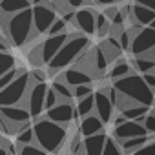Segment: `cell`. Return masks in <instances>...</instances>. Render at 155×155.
<instances>
[{
    "instance_id": "15",
    "label": "cell",
    "mask_w": 155,
    "mask_h": 155,
    "mask_svg": "<svg viewBox=\"0 0 155 155\" xmlns=\"http://www.w3.org/2000/svg\"><path fill=\"white\" fill-rule=\"evenodd\" d=\"M131 20L139 28H150L151 22L155 20V11L142 2H135L131 4Z\"/></svg>"
},
{
    "instance_id": "30",
    "label": "cell",
    "mask_w": 155,
    "mask_h": 155,
    "mask_svg": "<svg viewBox=\"0 0 155 155\" xmlns=\"http://www.w3.org/2000/svg\"><path fill=\"white\" fill-rule=\"evenodd\" d=\"M28 69L26 68H17V69H13V71H9L8 75H4V77H0V91L2 90H6L11 82H15L18 77L22 75V73H26Z\"/></svg>"
},
{
    "instance_id": "1",
    "label": "cell",
    "mask_w": 155,
    "mask_h": 155,
    "mask_svg": "<svg viewBox=\"0 0 155 155\" xmlns=\"http://www.w3.org/2000/svg\"><path fill=\"white\" fill-rule=\"evenodd\" d=\"M0 22L4 28V37H8L13 48H24L28 42H31L37 37L35 22H33V8L15 17H4L0 13Z\"/></svg>"
},
{
    "instance_id": "41",
    "label": "cell",
    "mask_w": 155,
    "mask_h": 155,
    "mask_svg": "<svg viewBox=\"0 0 155 155\" xmlns=\"http://www.w3.org/2000/svg\"><path fill=\"white\" fill-rule=\"evenodd\" d=\"M9 46H11V42L8 40V37L0 38V49H2V53H9Z\"/></svg>"
},
{
    "instance_id": "44",
    "label": "cell",
    "mask_w": 155,
    "mask_h": 155,
    "mask_svg": "<svg viewBox=\"0 0 155 155\" xmlns=\"http://www.w3.org/2000/svg\"><path fill=\"white\" fill-rule=\"evenodd\" d=\"M153 73H155V71H153Z\"/></svg>"
},
{
    "instance_id": "2",
    "label": "cell",
    "mask_w": 155,
    "mask_h": 155,
    "mask_svg": "<svg viewBox=\"0 0 155 155\" xmlns=\"http://www.w3.org/2000/svg\"><path fill=\"white\" fill-rule=\"evenodd\" d=\"M35 130V137H37V144L49 155L55 153H62L68 142V128L60 126L57 122H51L46 117H40L35 120L33 124Z\"/></svg>"
},
{
    "instance_id": "11",
    "label": "cell",
    "mask_w": 155,
    "mask_h": 155,
    "mask_svg": "<svg viewBox=\"0 0 155 155\" xmlns=\"http://www.w3.org/2000/svg\"><path fill=\"white\" fill-rule=\"evenodd\" d=\"M97 11L93 8H82L77 9L75 15V26L81 29V33L84 37H90L93 33H97Z\"/></svg>"
},
{
    "instance_id": "19",
    "label": "cell",
    "mask_w": 155,
    "mask_h": 155,
    "mask_svg": "<svg viewBox=\"0 0 155 155\" xmlns=\"http://www.w3.org/2000/svg\"><path fill=\"white\" fill-rule=\"evenodd\" d=\"M101 49H102V53L106 55L108 62H113V64L120 60V53L124 51V49L120 48L119 40H117V38H111V37H108V38H104V40H102Z\"/></svg>"
},
{
    "instance_id": "20",
    "label": "cell",
    "mask_w": 155,
    "mask_h": 155,
    "mask_svg": "<svg viewBox=\"0 0 155 155\" xmlns=\"http://www.w3.org/2000/svg\"><path fill=\"white\" fill-rule=\"evenodd\" d=\"M31 8L33 6L29 2H24V0H4V2H0V13L4 17H15Z\"/></svg>"
},
{
    "instance_id": "6",
    "label": "cell",
    "mask_w": 155,
    "mask_h": 155,
    "mask_svg": "<svg viewBox=\"0 0 155 155\" xmlns=\"http://www.w3.org/2000/svg\"><path fill=\"white\" fill-rule=\"evenodd\" d=\"M2 113V130L4 135H18L20 131H24L26 128H29V119L31 113L28 111L26 106H9V108H0Z\"/></svg>"
},
{
    "instance_id": "27",
    "label": "cell",
    "mask_w": 155,
    "mask_h": 155,
    "mask_svg": "<svg viewBox=\"0 0 155 155\" xmlns=\"http://www.w3.org/2000/svg\"><path fill=\"white\" fill-rule=\"evenodd\" d=\"M17 69V58L11 53H0V77Z\"/></svg>"
},
{
    "instance_id": "24",
    "label": "cell",
    "mask_w": 155,
    "mask_h": 155,
    "mask_svg": "<svg viewBox=\"0 0 155 155\" xmlns=\"http://www.w3.org/2000/svg\"><path fill=\"white\" fill-rule=\"evenodd\" d=\"M148 142H151V139L146 135V137H137V139H130V140H124V142H120V148H122L124 155H131V153L139 151L140 148H144Z\"/></svg>"
},
{
    "instance_id": "35",
    "label": "cell",
    "mask_w": 155,
    "mask_h": 155,
    "mask_svg": "<svg viewBox=\"0 0 155 155\" xmlns=\"http://www.w3.org/2000/svg\"><path fill=\"white\" fill-rule=\"evenodd\" d=\"M142 126L146 128L148 133H155V110H151V111L146 115V119L142 120Z\"/></svg>"
},
{
    "instance_id": "22",
    "label": "cell",
    "mask_w": 155,
    "mask_h": 155,
    "mask_svg": "<svg viewBox=\"0 0 155 155\" xmlns=\"http://www.w3.org/2000/svg\"><path fill=\"white\" fill-rule=\"evenodd\" d=\"M131 73H133V71H131L130 64L120 58L119 62H115V64L111 66V69H110V79H111L113 82H117V81H122V79H126V77H130Z\"/></svg>"
},
{
    "instance_id": "31",
    "label": "cell",
    "mask_w": 155,
    "mask_h": 155,
    "mask_svg": "<svg viewBox=\"0 0 155 155\" xmlns=\"http://www.w3.org/2000/svg\"><path fill=\"white\" fill-rule=\"evenodd\" d=\"M102 155H124V151L120 148V142H117L113 137H108V142H106V148H104Z\"/></svg>"
},
{
    "instance_id": "16",
    "label": "cell",
    "mask_w": 155,
    "mask_h": 155,
    "mask_svg": "<svg viewBox=\"0 0 155 155\" xmlns=\"http://www.w3.org/2000/svg\"><path fill=\"white\" fill-rule=\"evenodd\" d=\"M62 77H64L66 84L69 88H73V90L79 88V86H91V82H93V77L90 73L79 69V68H69V69H66L62 73Z\"/></svg>"
},
{
    "instance_id": "8",
    "label": "cell",
    "mask_w": 155,
    "mask_h": 155,
    "mask_svg": "<svg viewBox=\"0 0 155 155\" xmlns=\"http://www.w3.org/2000/svg\"><path fill=\"white\" fill-rule=\"evenodd\" d=\"M48 91H49V86L48 84H33L24 104L28 108V111L31 113V119H40V115L44 113L46 110V97H48Z\"/></svg>"
},
{
    "instance_id": "29",
    "label": "cell",
    "mask_w": 155,
    "mask_h": 155,
    "mask_svg": "<svg viewBox=\"0 0 155 155\" xmlns=\"http://www.w3.org/2000/svg\"><path fill=\"white\" fill-rule=\"evenodd\" d=\"M17 144L18 146H29V144H37V137H35V130L33 126L26 128L24 131H20L17 135Z\"/></svg>"
},
{
    "instance_id": "12",
    "label": "cell",
    "mask_w": 155,
    "mask_h": 155,
    "mask_svg": "<svg viewBox=\"0 0 155 155\" xmlns=\"http://www.w3.org/2000/svg\"><path fill=\"white\" fill-rule=\"evenodd\" d=\"M75 117H77V106H73L71 102H60L53 110L46 111V119H49L51 122H57L60 126H68Z\"/></svg>"
},
{
    "instance_id": "18",
    "label": "cell",
    "mask_w": 155,
    "mask_h": 155,
    "mask_svg": "<svg viewBox=\"0 0 155 155\" xmlns=\"http://www.w3.org/2000/svg\"><path fill=\"white\" fill-rule=\"evenodd\" d=\"M106 142H108L106 131H104V133H99V135H95V137L84 139V142H82L84 155H102V153H104V148H106Z\"/></svg>"
},
{
    "instance_id": "10",
    "label": "cell",
    "mask_w": 155,
    "mask_h": 155,
    "mask_svg": "<svg viewBox=\"0 0 155 155\" xmlns=\"http://www.w3.org/2000/svg\"><path fill=\"white\" fill-rule=\"evenodd\" d=\"M71 33L66 35H57V37H48L44 38V42H40V49H42V60L44 64H51V60L58 55V51L66 46V42L69 40Z\"/></svg>"
},
{
    "instance_id": "25",
    "label": "cell",
    "mask_w": 155,
    "mask_h": 155,
    "mask_svg": "<svg viewBox=\"0 0 155 155\" xmlns=\"http://www.w3.org/2000/svg\"><path fill=\"white\" fill-rule=\"evenodd\" d=\"M77 115H79L81 119L95 115V93L90 95L88 99H82V101L77 102Z\"/></svg>"
},
{
    "instance_id": "21",
    "label": "cell",
    "mask_w": 155,
    "mask_h": 155,
    "mask_svg": "<svg viewBox=\"0 0 155 155\" xmlns=\"http://www.w3.org/2000/svg\"><path fill=\"white\" fill-rule=\"evenodd\" d=\"M51 90L57 93V97H58L60 102H71V99L75 97V91L66 84V81H64V77H62V75L57 77V79H53V82H51Z\"/></svg>"
},
{
    "instance_id": "37",
    "label": "cell",
    "mask_w": 155,
    "mask_h": 155,
    "mask_svg": "<svg viewBox=\"0 0 155 155\" xmlns=\"http://www.w3.org/2000/svg\"><path fill=\"white\" fill-rule=\"evenodd\" d=\"M46 77H48V73H44L42 69H33L31 71V81H33V84H46Z\"/></svg>"
},
{
    "instance_id": "42",
    "label": "cell",
    "mask_w": 155,
    "mask_h": 155,
    "mask_svg": "<svg viewBox=\"0 0 155 155\" xmlns=\"http://www.w3.org/2000/svg\"><path fill=\"white\" fill-rule=\"evenodd\" d=\"M128 122V119L124 117V115H117L115 119H113V128H119V126H122V124H126Z\"/></svg>"
},
{
    "instance_id": "7",
    "label": "cell",
    "mask_w": 155,
    "mask_h": 155,
    "mask_svg": "<svg viewBox=\"0 0 155 155\" xmlns=\"http://www.w3.org/2000/svg\"><path fill=\"white\" fill-rule=\"evenodd\" d=\"M33 22L37 35L49 33L51 26L57 22V11L51 2H35L33 4Z\"/></svg>"
},
{
    "instance_id": "23",
    "label": "cell",
    "mask_w": 155,
    "mask_h": 155,
    "mask_svg": "<svg viewBox=\"0 0 155 155\" xmlns=\"http://www.w3.org/2000/svg\"><path fill=\"white\" fill-rule=\"evenodd\" d=\"M148 113H150L148 111V106H139V104H133V106H130V108H126V110L120 111V115H124L128 120L140 122V124H142V120L146 119Z\"/></svg>"
},
{
    "instance_id": "40",
    "label": "cell",
    "mask_w": 155,
    "mask_h": 155,
    "mask_svg": "<svg viewBox=\"0 0 155 155\" xmlns=\"http://www.w3.org/2000/svg\"><path fill=\"white\" fill-rule=\"evenodd\" d=\"M142 79H144V82L155 91V73H146V75H142Z\"/></svg>"
},
{
    "instance_id": "39",
    "label": "cell",
    "mask_w": 155,
    "mask_h": 155,
    "mask_svg": "<svg viewBox=\"0 0 155 155\" xmlns=\"http://www.w3.org/2000/svg\"><path fill=\"white\" fill-rule=\"evenodd\" d=\"M0 144H2V146H0V150L8 151L9 155H15V153H18V150H15V148H13V144L8 140V137H6V135H4L2 139H0Z\"/></svg>"
},
{
    "instance_id": "34",
    "label": "cell",
    "mask_w": 155,
    "mask_h": 155,
    "mask_svg": "<svg viewBox=\"0 0 155 155\" xmlns=\"http://www.w3.org/2000/svg\"><path fill=\"white\" fill-rule=\"evenodd\" d=\"M73 91H75V99L77 101H82V99H88L90 95H93V88L91 86H79Z\"/></svg>"
},
{
    "instance_id": "17",
    "label": "cell",
    "mask_w": 155,
    "mask_h": 155,
    "mask_svg": "<svg viewBox=\"0 0 155 155\" xmlns=\"http://www.w3.org/2000/svg\"><path fill=\"white\" fill-rule=\"evenodd\" d=\"M79 131L84 139L88 137H95L99 133H104V122L97 117V115H90L86 119H81V124H79Z\"/></svg>"
},
{
    "instance_id": "43",
    "label": "cell",
    "mask_w": 155,
    "mask_h": 155,
    "mask_svg": "<svg viewBox=\"0 0 155 155\" xmlns=\"http://www.w3.org/2000/svg\"><path fill=\"white\" fill-rule=\"evenodd\" d=\"M150 28H151V29H155V20L151 22V26H150Z\"/></svg>"
},
{
    "instance_id": "28",
    "label": "cell",
    "mask_w": 155,
    "mask_h": 155,
    "mask_svg": "<svg viewBox=\"0 0 155 155\" xmlns=\"http://www.w3.org/2000/svg\"><path fill=\"white\" fill-rule=\"evenodd\" d=\"M110 31H111V22L106 18L104 13H99L97 15V37L104 40L110 37Z\"/></svg>"
},
{
    "instance_id": "26",
    "label": "cell",
    "mask_w": 155,
    "mask_h": 155,
    "mask_svg": "<svg viewBox=\"0 0 155 155\" xmlns=\"http://www.w3.org/2000/svg\"><path fill=\"white\" fill-rule=\"evenodd\" d=\"M133 68L140 73V75H146V73H153L155 71V60L148 58V57H133Z\"/></svg>"
},
{
    "instance_id": "14",
    "label": "cell",
    "mask_w": 155,
    "mask_h": 155,
    "mask_svg": "<svg viewBox=\"0 0 155 155\" xmlns=\"http://www.w3.org/2000/svg\"><path fill=\"white\" fill-rule=\"evenodd\" d=\"M95 115L104 124H108V122H111L115 119V106L110 101V97L101 90L95 91Z\"/></svg>"
},
{
    "instance_id": "33",
    "label": "cell",
    "mask_w": 155,
    "mask_h": 155,
    "mask_svg": "<svg viewBox=\"0 0 155 155\" xmlns=\"http://www.w3.org/2000/svg\"><path fill=\"white\" fill-rule=\"evenodd\" d=\"M66 33H69V31H68V24H66L62 18H57V22L51 26L48 37H57V35H66Z\"/></svg>"
},
{
    "instance_id": "36",
    "label": "cell",
    "mask_w": 155,
    "mask_h": 155,
    "mask_svg": "<svg viewBox=\"0 0 155 155\" xmlns=\"http://www.w3.org/2000/svg\"><path fill=\"white\" fill-rule=\"evenodd\" d=\"M57 104H60V101H58V97H57V93L49 88V91H48V97H46V111H49V110H53Z\"/></svg>"
},
{
    "instance_id": "3",
    "label": "cell",
    "mask_w": 155,
    "mask_h": 155,
    "mask_svg": "<svg viewBox=\"0 0 155 155\" xmlns=\"http://www.w3.org/2000/svg\"><path fill=\"white\" fill-rule=\"evenodd\" d=\"M90 44L91 42H90L88 37H84L81 33H71V37L66 42V46L58 51V55L48 66V75H51V77L57 79V73H60L62 69H66L69 64H75L84 53H88Z\"/></svg>"
},
{
    "instance_id": "38",
    "label": "cell",
    "mask_w": 155,
    "mask_h": 155,
    "mask_svg": "<svg viewBox=\"0 0 155 155\" xmlns=\"http://www.w3.org/2000/svg\"><path fill=\"white\" fill-rule=\"evenodd\" d=\"M131 155H155V140L148 142L144 148H140L139 151H135V153H131Z\"/></svg>"
},
{
    "instance_id": "5",
    "label": "cell",
    "mask_w": 155,
    "mask_h": 155,
    "mask_svg": "<svg viewBox=\"0 0 155 155\" xmlns=\"http://www.w3.org/2000/svg\"><path fill=\"white\" fill-rule=\"evenodd\" d=\"M33 86V81H31V71H26L22 73L15 82H11L6 90L0 91V104L2 108H9V106H20L24 104L29 90Z\"/></svg>"
},
{
    "instance_id": "13",
    "label": "cell",
    "mask_w": 155,
    "mask_h": 155,
    "mask_svg": "<svg viewBox=\"0 0 155 155\" xmlns=\"http://www.w3.org/2000/svg\"><path fill=\"white\" fill-rule=\"evenodd\" d=\"M146 135H148L146 128L140 122H133V120H128L126 124H122L119 128H113V139L117 142H124V140L137 139V137H146Z\"/></svg>"
},
{
    "instance_id": "32",
    "label": "cell",
    "mask_w": 155,
    "mask_h": 155,
    "mask_svg": "<svg viewBox=\"0 0 155 155\" xmlns=\"http://www.w3.org/2000/svg\"><path fill=\"white\" fill-rule=\"evenodd\" d=\"M17 155H48L38 144H29V146H18Z\"/></svg>"
},
{
    "instance_id": "4",
    "label": "cell",
    "mask_w": 155,
    "mask_h": 155,
    "mask_svg": "<svg viewBox=\"0 0 155 155\" xmlns=\"http://www.w3.org/2000/svg\"><path fill=\"white\" fill-rule=\"evenodd\" d=\"M113 86L120 93L122 99H126L133 104L148 106V108L151 104H155V91L144 82L142 75H139V73H131L126 79L113 82Z\"/></svg>"
},
{
    "instance_id": "9",
    "label": "cell",
    "mask_w": 155,
    "mask_h": 155,
    "mask_svg": "<svg viewBox=\"0 0 155 155\" xmlns=\"http://www.w3.org/2000/svg\"><path fill=\"white\" fill-rule=\"evenodd\" d=\"M153 49H155V29L142 28L140 31H137L133 37V42H131L133 57H144Z\"/></svg>"
}]
</instances>
